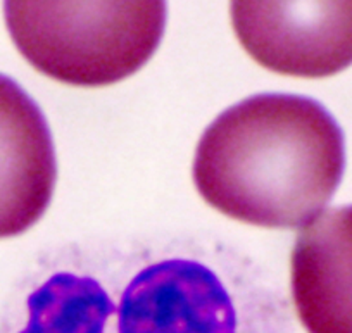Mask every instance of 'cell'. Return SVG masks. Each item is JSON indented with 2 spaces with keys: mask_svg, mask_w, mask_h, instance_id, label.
<instances>
[{
  "mask_svg": "<svg viewBox=\"0 0 352 333\" xmlns=\"http://www.w3.org/2000/svg\"><path fill=\"white\" fill-rule=\"evenodd\" d=\"M344 168V133L320 102L259 94L209 125L195 151L194 183L225 216L299 228L330 202Z\"/></svg>",
  "mask_w": 352,
  "mask_h": 333,
  "instance_id": "2",
  "label": "cell"
},
{
  "mask_svg": "<svg viewBox=\"0 0 352 333\" xmlns=\"http://www.w3.org/2000/svg\"><path fill=\"white\" fill-rule=\"evenodd\" d=\"M194 246H102L59 259L18 333H240L235 259Z\"/></svg>",
  "mask_w": 352,
  "mask_h": 333,
  "instance_id": "1",
  "label": "cell"
},
{
  "mask_svg": "<svg viewBox=\"0 0 352 333\" xmlns=\"http://www.w3.org/2000/svg\"><path fill=\"white\" fill-rule=\"evenodd\" d=\"M56 176L45 116L14 80L0 74V239L21 235L43 216Z\"/></svg>",
  "mask_w": 352,
  "mask_h": 333,
  "instance_id": "5",
  "label": "cell"
},
{
  "mask_svg": "<svg viewBox=\"0 0 352 333\" xmlns=\"http://www.w3.org/2000/svg\"><path fill=\"white\" fill-rule=\"evenodd\" d=\"M245 52L270 71L327 78L352 64V0H232Z\"/></svg>",
  "mask_w": 352,
  "mask_h": 333,
  "instance_id": "4",
  "label": "cell"
},
{
  "mask_svg": "<svg viewBox=\"0 0 352 333\" xmlns=\"http://www.w3.org/2000/svg\"><path fill=\"white\" fill-rule=\"evenodd\" d=\"M290 280L307 333H352V206L327 211L299 233Z\"/></svg>",
  "mask_w": 352,
  "mask_h": 333,
  "instance_id": "6",
  "label": "cell"
},
{
  "mask_svg": "<svg viewBox=\"0 0 352 333\" xmlns=\"http://www.w3.org/2000/svg\"><path fill=\"white\" fill-rule=\"evenodd\" d=\"M9 35L45 76L107 87L137 73L161 43L166 0H4Z\"/></svg>",
  "mask_w": 352,
  "mask_h": 333,
  "instance_id": "3",
  "label": "cell"
}]
</instances>
